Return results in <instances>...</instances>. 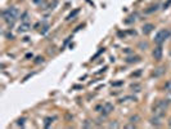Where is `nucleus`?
<instances>
[{
	"label": "nucleus",
	"mask_w": 171,
	"mask_h": 129,
	"mask_svg": "<svg viewBox=\"0 0 171 129\" xmlns=\"http://www.w3.org/2000/svg\"><path fill=\"white\" fill-rule=\"evenodd\" d=\"M79 12H80V9H75L73 12H72V13H71V14H70V16L67 17V19H68V21H70V19H72V18H73L75 16H76V14H77Z\"/></svg>",
	"instance_id": "9b49d317"
},
{
	"label": "nucleus",
	"mask_w": 171,
	"mask_h": 129,
	"mask_svg": "<svg viewBox=\"0 0 171 129\" xmlns=\"http://www.w3.org/2000/svg\"><path fill=\"white\" fill-rule=\"evenodd\" d=\"M17 124H18V125H21V126H23V125H25V119H19Z\"/></svg>",
	"instance_id": "a211bd4d"
},
{
	"label": "nucleus",
	"mask_w": 171,
	"mask_h": 129,
	"mask_svg": "<svg viewBox=\"0 0 171 129\" xmlns=\"http://www.w3.org/2000/svg\"><path fill=\"white\" fill-rule=\"evenodd\" d=\"M169 126L171 128V116H170V119H169Z\"/></svg>",
	"instance_id": "412c9836"
},
{
	"label": "nucleus",
	"mask_w": 171,
	"mask_h": 129,
	"mask_svg": "<svg viewBox=\"0 0 171 129\" xmlns=\"http://www.w3.org/2000/svg\"><path fill=\"white\" fill-rule=\"evenodd\" d=\"M21 21H22V22H28V13H27V12H25V13L22 14V18H21Z\"/></svg>",
	"instance_id": "f8f14e48"
},
{
	"label": "nucleus",
	"mask_w": 171,
	"mask_h": 129,
	"mask_svg": "<svg viewBox=\"0 0 171 129\" xmlns=\"http://www.w3.org/2000/svg\"><path fill=\"white\" fill-rule=\"evenodd\" d=\"M18 16H19V10L14 7H10L3 10V19L9 27H12L16 23V21L18 19Z\"/></svg>",
	"instance_id": "f257e3e1"
},
{
	"label": "nucleus",
	"mask_w": 171,
	"mask_h": 129,
	"mask_svg": "<svg viewBox=\"0 0 171 129\" xmlns=\"http://www.w3.org/2000/svg\"><path fill=\"white\" fill-rule=\"evenodd\" d=\"M84 126H85V128H89V126H93V124H90V123H89V120H86V123L84 124Z\"/></svg>",
	"instance_id": "aec40b11"
},
{
	"label": "nucleus",
	"mask_w": 171,
	"mask_h": 129,
	"mask_svg": "<svg viewBox=\"0 0 171 129\" xmlns=\"http://www.w3.org/2000/svg\"><path fill=\"white\" fill-rule=\"evenodd\" d=\"M140 61V57H138V56H134V57H129V58H126V62H129V63H133V62H139Z\"/></svg>",
	"instance_id": "1a4fd4ad"
},
{
	"label": "nucleus",
	"mask_w": 171,
	"mask_h": 129,
	"mask_svg": "<svg viewBox=\"0 0 171 129\" xmlns=\"http://www.w3.org/2000/svg\"><path fill=\"white\" fill-rule=\"evenodd\" d=\"M53 120H54V117H45V123H44L45 128H49V126H50V124L53 123Z\"/></svg>",
	"instance_id": "9d476101"
},
{
	"label": "nucleus",
	"mask_w": 171,
	"mask_h": 129,
	"mask_svg": "<svg viewBox=\"0 0 171 129\" xmlns=\"http://www.w3.org/2000/svg\"><path fill=\"white\" fill-rule=\"evenodd\" d=\"M162 47L161 45H158V47H156L154 49H153V52H152V56H153V58L156 59V61H159V59H162Z\"/></svg>",
	"instance_id": "39448f33"
},
{
	"label": "nucleus",
	"mask_w": 171,
	"mask_h": 129,
	"mask_svg": "<svg viewBox=\"0 0 171 129\" xmlns=\"http://www.w3.org/2000/svg\"><path fill=\"white\" fill-rule=\"evenodd\" d=\"M131 88H133V89H138V92H139V90H140V85H138V84H133V85H131Z\"/></svg>",
	"instance_id": "dca6fc26"
},
{
	"label": "nucleus",
	"mask_w": 171,
	"mask_h": 129,
	"mask_svg": "<svg viewBox=\"0 0 171 129\" xmlns=\"http://www.w3.org/2000/svg\"><path fill=\"white\" fill-rule=\"evenodd\" d=\"M157 8H158V5H154V7H149V9H147V10H145V13H152L153 10L156 12V10H157Z\"/></svg>",
	"instance_id": "ddd939ff"
},
{
	"label": "nucleus",
	"mask_w": 171,
	"mask_h": 129,
	"mask_svg": "<svg viewBox=\"0 0 171 129\" xmlns=\"http://www.w3.org/2000/svg\"><path fill=\"white\" fill-rule=\"evenodd\" d=\"M169 36H170V31L169 30H161V31H158L157 35L154 36V43L158 44V45H161L169 39Z\"/></svg>",
	"instance_id": "7ed1b4c3"
},
{
	"label": "nucleus",
	"mask_w": 171,
	"mask_h": 129,
	"mask_svg": "<svg viewBox=\"0 0 171 129\" xmlns=\"http://www.w3.org/2000/svg\"><path fill=\"white\" fill-rule=\"evenodd\" d=\"M170 4H171V0H167V2H166V3L164 4V9H166V8H167V7L170 5Z\"/></svg>",
	"instance_id": "6ab92c4d"
},
{
	"label": "nucleus",
	"mask_w": 171,
	"mask_h": 129,
	"mask_svg": "<svg viewBox=\"0 0 171 129\" xmlns=\"http://www.w3.org/2000/svg\"><path fill=\"white\" fill-rule=\"evenodd\" d=\"M159 120H161V117H159V116H156V115H154V117H152V119H151V123H152L153 125H156V126H159V125H161V123H159Z\"/></svg>",
	"instance_id": "6e6552de"
},
{
	"label": "nucleus",
	"mask_w": 171,
	"mask_h": 129,
	"mask_svg": "<svg viewBox=\"0 0 171 129\" xmlns=\"http://www.w3.org/2000/svg\"><path fill=\"white\" fill-rule=\"evenodd\" d=\"M41 2H44V0H41ZM35 3H36V4H40V0H35Z\"/></svg>",
	"instance_id": "4be33fe9"
},
{
	"label": "nucleus",
	"mask_w": 171,
	"mask_h": 129,
	"mask_svg": "<svg viewBox=\"0 0 171 129\" xmlns=\"http://www.w3.org/2000/svg\"><path fill=\"white\" fill-rule=\"evenodd\" d=\"M165 89H166L167 92H170V93H171V80H169V81L165 84Z\"/></svg>",
	"instance_id": "4468645a"
},
{
	"label": "nucleus",
	"mask_w": 171,
	"mask_h": 129,
	"mask_svg": "<svg viewBox=\"0 0 171 129\" xmlns=\"http://www.w3.org/2000/svg\"><path fill=\"white\" fill-rule=\"evenodd\" d=\"M30 28H31L30 22H22L19 25V27H18V32H19V34H23V32H27Z\"/></svg>",
	"instance_id": "423d86ee"
},
{
	"label": "nucleus",
	"mask_w": 171,
	"mask_h": 129,
	"mask_svg": "<svg viewBox=\"0 0 171 129\" xmlns=\"http://www.w3.org/2000/svg\"><path fill=\"white\" fill-rule=\"evenodd\" d=\"M153 28H154V26H153L152 23H147V25L143 26L142 31H143V34H144V35H148V34H151V32L153 31Z\"/></svg>",
	"instance_id": "0eeeda50"
},
{
	"label": "nucleus",
	"mask_w": 171,
	"mask_h": 129,
	"mask_svg": "<svg viewBox=\"0 0 171 129\" xmlns=\"http://www.w3.org/2000/svg\"><path fill=\"white\" fill-rule=\"evenodd\" d=\"M113 105L112 103H110V102H105V103H103L102 106H100V112H102V115L103 116H108L112 111H113Z\"/></svg>",
	"instance_id": "20e7f679"
},
{
	"label": "nucleus",
	"mask_w": 171,
	"mask_h": 129,
	"mask_svg": "<svg viewBox=\"0 0 171 129\" xmlns=\"http://www.w3.org/2000/svg\"><path fill=\"white\" fill-rule=\"evenodd\" d=\"M167 106H169V102L166 100H161V101H157V103L153 106V114L156 116H159L162 117L165 114H166V110H167Z\"/></svg>",
	"instance_id": "f03ea898"
},
{
	"label": "nucleus",
	"mask_w": 171,
	"mask_h": 129,
	"mask_svg": "<svg viewBox=\"0 0 171 129\" xmlns=\"http://www.w3.org/2000/svg\"><path fill=\"white\" fill-rule=\"evenodd\" d=\"M108 126H110V128H119V126H120V124L117 123V121H115V123H111Z\"/></svg>",
	"instance_id": "2eb2a0df"
},
{
	"label": "nucleus",
	"mask_w": 171,
	"mask_h": 129,
	"mask_svg": "<svg viewBox=\"0 0 171 129\" xmlns=\"http://www.w3.org/2000/svg\"><path fill=\"white\" fill-rule=\"evenodd\" d=\"M40 62H44V58H42V57H36L35 63H40Z\"/></svg>",
	"instance_id": "f3484780"
}]
</instances>
